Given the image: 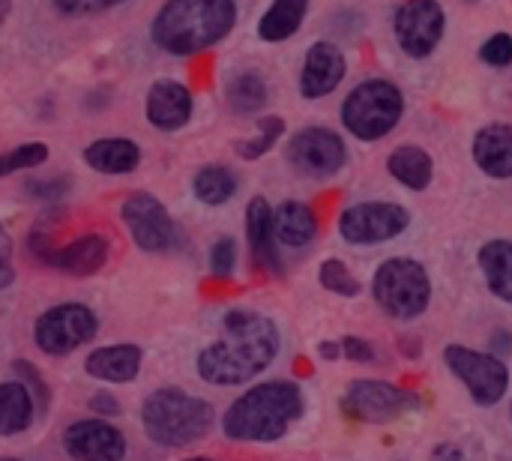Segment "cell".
Returning <instances> with one entry per match:
<instances>
[{"label": "cell", "instance_id": "obj_1", "mask_svg": "<svg viewBox=\"0 0 512 461\" xmlns=\"http://www.w3.org/2000/svg\"><path fill=\"white\" fill-rule=\"evenodd\" d=\"M279 354V330L252 309L222 318V333L198 354V375L216 387H237L261 375Z\"/></svg>", "mask_w": 512, "mask_h": 461}, {"label": "cell", "instance_id": "obj_2", "mask_svg": "<svg viewBox=\"0 0 512 461\" xmlns=\"http://www.w3.org/2000/svg\"><path fill=\"white\" fill-rule=\"evenodd\" d=\"M303 417V393L288 381H267L240 396L222 417V432L243 444H273Z\"/></svg>", "mask_w": 512, "mask_h": 461}, {"label": "cell", "instance_id": "obj_3", "mask_svg": "<svg viewBox=\"0 0 512 461\" xmlns=\"http://www.w3.org/2000/svg\"><path fill=\"white\" fill-rule=\"evenodd\" d=\"M234 15V0H168L153 21V39L171 54H195L216 45Z\"/></svg>", "mask_w": 512, "mask_h": 461}, {"label": "cell", "instance_id": "obj_4", "mask_svg": "<svg viewBox=\"0 0 512 461\" xmlns=\"http://www.w3.org/2000/svg\"><path fill=\"white\" fill-rule=\"evenodd\" d=\"M144 435L159 447H189L201 441L213 426V408L204 399H195L177 387L153 390L141 405Z\"/></svg>", "mask_w": 512, "mask_h": 461}, {"label": "cell", "instance_id": "obj_5", "mask_svg": "<svg viewBox=\"0 0 512 461\" xmlns=\"http://www.w3.org/2000/svg\"><path fill=\"white\" fill-rule=\"evenodd\" d=\"M402 111H405L402 90L384 78H372L348 93L342 105V123L360 141H378L402 120Z\"/></svg>", "mask_w": 512, "mask_h": 461}, {"label": "cell", "instance_id": "obj_6", "mask_svg": "<svg viewBox=\"0 0 512 461\" xmlns=\"http://www.w3.org/2000/svg\"><path fill=\"white\" fill-rule=\"evenodd\" d=\"M372 291H375L378 306L390 318H399V321H411V318L423 315L429 306V297H432L426 270L411 258L384 261L375 273Z\"/></svg>", "mask_w": 512, "mask_h": 461}, {"label": "cell", "instance_id": "obj_7", "mask_svg": "<svg viewBox=\"0 0 512 461\" xmlns=\"http://www.w3.org/2000/svg\"><path fill=\"white\" fill-rule=\"evenodd\" d=\"M96 330H99V321L87 306L60 303L36 318L33 339H36L39 351H45L51 357H66L75 348L87 345L96 336Z\"/></svg>", "mask_w": 512, "mask_h": 461}, {"label": "cell", "instance_id": "obj_8", "mask_svg": "<svg viewBox=\"0 0 512 461\" xmlns=\"http://www.w3.org/2000/svg\"><path fill=\"white\" fill-rule=\"evenodd\" d=\"M444 360L450 366V372L471 390L477 405H498L507 396L510 387V372L507 366L492 357V354H480L462 345H450L444 351Z\"/></svg>", "mask_w": 512, "mask_h": 461}, {"label": "cell", "instance_id": "obj_9", "mask_svg": "<svg viewBox=\"0 0 512 461\" xmlns=\"http://www.w3.org/2000/svg\"><path fill=\"white\" fill-rule=\"evenodd\" d=\"M120 213H123V222L141 252L159 255V252H168L177 246L174 219L168 216V210L162 207V201L156 195L135 192L123 201Z\"/></svg>", "mask_w": 512, "mask_h": 461}, {"label": "cell", "instance_id": "obj_10", "mask_svg": "<svg viewBox=\"0 0 512 461\" xmlns=\"http://www.w3.org/2000/svg\"><path fill=\"white\" fill-rule=\"evenodd\" d=\"M420 399L384 381H354L342 396V411L360 423H390L417 408Z\"/></svg>", "mask_w": 512, "mask_h": 461}, {"label": "cell", "instance_id": "obj_11", "mask_svg": "<svg viewBox=\"0 0 512 461\" xmlns=\"http://www.w3.org/2000/svg\"><path fill=\"white\" fill-rule=\"evenodd\" d=\"M411 216L405 207L390 204V201H366L354 204L342 213L339 231L348 243L354 246H369V243H384L399 237L408 228Z\"/></svg>", "mask_w": 512, "mask_h": 461}, {"label": "cell", "instance_id": "obj_12", "mask_svg": "<svg viewBox=\"0 0 512 461\" xmlns=\"http://www.w3.org/2000/svg\"><path fill=\"white\" fill-rule=\"evenodd\" d=\"M345 159H348L345 141L324 126H309L297 132L288 144V162L303 177H312V180L333 177L336 171H342Z\"/></svg>", "mask_w": 512, "mask_h": 461}, {"label": "cell", "instance_id": "obj_13", "mask_svg": "<svg viewBox=\"0 0 512 461\" xmlns=\"http://www.w3.org/2000/svg\"><path fill=\"white\" fill-rule=\"evenodd\" d=\"M444 9L435 0H408L396 12V39L408 57H429L444 36Z\"/></svg>", "mask_w": 512, "mask_h": 461}, {"label": "cell", "instance_id": "obj_14", "mask_svg": "<svg viewBox=\"0 0 512 461\" xmlns=\"http://www.w3.org/2000/svg\"><path fill=\"white\" fill-rule=\"evenodd\" d=\"M63 450L75 461H123L126 438L105 420H78L63 429Z\"/></svg>", "mask_w": 512, "mask_h": 461}, {"label": "cell", "instance_id": "obj_15", "mask_svg": "<svg viewBox=\"0 0 512 461\" xmlns=\"http://www.w3.org/2000/svg\"><path fill=\"white\" fill-rule=\"evenodd\" d=\"M345 78V57L336 45L330 42H315L306 54L303 75H300V90L306 99H321L339 87Z\"/></svg>", "mask_w": 512, "mask_h": 461}, {"label": "cell", "instance_id": "obj_16", "mask_svg": "<svg viewBox=\"0 0 512 461\" xmlns=\"http://www.w3.org/2000/svg\"><path fill=\"white\" fill-rule=\"evenodd\" d=\"M192 117V93L180 81H156L147 93V120L162 129L174 132L186 126Z\"/></svg>", "mask_w": 512, "mask_h": 461}, {"label": "cell", "instance_id": "obj_17", "mask_svg": "<svg viewBox=\"0 0 512 461\" xmlns=\"http://www.w3.org/2000/svg\"><path fill=\"white\" fill-rule=\"evenodd\" d=\"M246 237H249L255 264L273 276H282V258L276 252V231H273V210L261 195L252 198L246 207Z\"/></svg>", "mask_w": 512, "mask_h": 461}, {"label": "cell", "instance_id": "obj_18", "mask_svg": "<svg viewBox=\"0 0 512 461\" xmlns=\"http://www.w3.org/2000/svg\"><path fill=\"white\" fill-rule=\"evenodd\" d=\"M108 261V243L99 234H81L78 240H72L69 246L54 249L51 255V270H60L66 276L75 279H87L93 273H99Z\"/></svg>", "mask_w": 512, "mask_h": 461}, {"label": "cell", "instance_id": "obj_19", "mask_svg": "<svg viewBox=\"0 0 512 461\" xmlns=\"http://www.w3.org/2000/svg\"><path fill=\"white\" fill-rule=\"evenodd\" d=\"M141 360H144V354H141L138 345H108V348H96L84 360V369L96 381H105V384H129V381L138 378Z\"/></svg>", "mask_w": 512, "mask_h": 461}, {"label": "cell", "instance_id": "obj_20", "mask_svg": "<svg viewBox=\"0 0 512 461\" xmlns=\"http://www.w3.org/2000/svg\"><path fill=\"white\" fill-rule=\"evenodd\" d=\"M474 159L483 174L489 177H512V126L492 123L477 132L474 138Z\"/></svg>", "mask_w": 512, "mask_h": 461}, {"label": "cell", "instance_id": "obj_21", "mask_svg": "<svg viewBox=\"0 0 512 461\" xmlns=\"http://www.w3.org/2000/svg\"><path fill=\"white\" fill-rule=\"evenodd\" d=\"M84 162L102 174H129L141 162V150L129 138H102L84 150Z\"/></svg>", "mask_w": 512, "mask_h": 461}, {"label": "cell", "instance_id": "obj_22", "mask_svg": "<svg viewBox=\"0 0 512 461\" xmlns=\"http://www.w3.org/2000/svg\"><path fill=\"white\" fill-rule=\"evenodd\" d=\"M33 414H36V399L24 384L18 381L0 384V438L21 435L24 429H30Z\"/></svg>", "mask_w": 512, "mask_h": 461}, {"label": "cell", "instance_id": "obj_23", "mask_svg": "<svg viewBox=\"0 0 512 461\" xmlns=\"http://www.w3.org/2000/svg\"><path fill=\"white\" fill-rule=\"evenodd\" d=\"M273 231H276V240L285 243V246H306V243L315 240L318 222H315V216H312V210L306 204L285 201L273 213Z\"/></svg>", "mask_w": 512, "mask_h": 461}, {"label": "cell", "instance_id": "obj_24", "mask_svg": "<svg viewBox=\"0 0 512 461\" xmlns=\"http://www.w3.org/2000/svg\"><path fill=\"white\" fill-rule=\"evenodd\" d=\"M480 267L486 276V285L495 297L512 303V243L510 240H492L480 249Z\"/></svg>", "mask_w": 512, "mask_h": 461}, {"label": "cell", "instance_id": "obj_25", "mask_svg": "<svg viewBox=\"0 0 512 461\" xmlns=\"http://www.w3.org/2000/svg\"><path fill=\"white\" fill-rule=\"evenodd\" d=\"M390 174L408 189H426L432 183V156L420 147H399L387 159Z\"/></svg>", "mask_w": 512, "mask_h": 461}, {"label": "cell", "instance_id": "obj_26", "mask_svg": "<svg viewBox=\"0 0 512 461\" xmlns=\"http://www.w3.org/2000/svg\"><path fill=\"white\" fill-rule=\"evenodd\" d=\"M306 6H309V0H276L267 9V15L261 18V24H258L261 39L282 42V39L294 36L300 30V24H303Z\"/></svg>", "mask_w": 512, "mask_h": 461}, {"label": "cell", "instance_id": "obj_27", "mask_svg": "<svg viewBox=\"0 0 512 461\" xmlns=\"http://www.w3.org/2000/svg\"><path fill=\"white\" fill-rule=\"evenodd\" d=\"M192 192H195V198H198L201 204L219 207V204H225V201L234 198V192H237V177H234L228 168H222V165H207V168H201V171L195 174Z\"/></svg>", "mask_w": 512, "mask_h": 461}, {"label": "cell", "instance_id": "obj_28", "mask_svg": "<svg viewBox=\"0 0 512 461\" xmlns=\"http://www.w3.org/2000/svg\"><path fill=\"white\" fill-rule=\"evenodd\" d=\"M225 96H228V105L234 114H258L267 105V84L255 72H243V75L231 78Z\"/></svg>", "mask_w": 512, "mask_h": 461}, {"label": "cell", "instance_id": "obj_29", "mask_svg": "<svg viewBox=\"0 0 512 461\" xmlns=\"http://www.w3.org/2000/svg\"><path fill=\"white\" fill-rule=\"evenodd\" d=\"M318 279L327 291H333L339 297H357L360 294V282L351 276V270L342 261H324L318 270Z\"/></svg>", "mask_w": 512, "mask_h": 461}, {"label": "cell", "instance_id": "obj_30", "mask_svg": "<svg viewBox=\"0 0 512 461\" xmlns=\"http://www.w3.org/2000/svg\"><path fill=\"white\" fill-rule=\"evenodd\" d=\"M282 132H285V123H282L279 117H264V120H261V132H258L252 141H240V144H237V153H240L243 159H258V156H264V153L279 141Z\"/></svg>", "mask_w": 512, "mask_h": 461}, {"label": "cell", "instance_id": "obj_31", "mask_svg": "<svg viewBox=\"0 0 512 461\" xmlns=\"http://www.w3.org/2000/svg\"><path fill=\"white\" fill-rule=\"evenodd\" d=\"M48 159V147L45 144H21L9 153L0 156V177L6 174H15L21 168H36Z\"/></svg>", "mask_w": 512, "mask_h": 461}, {"label": "cell", "instance_id": "obj_32", "mask_svg": "<svg viewBox=\"0 0 512 461\" xmlns=\"http://www.w3.org/2000/svg\"><path fill=\"white\" fill-rule=\"evenodd\" d=\"M237 267V243L231 237H222L210 249V273L219 279H228Z\"/></svg>", "mask_w": 512, "mask_h": 461}, {"label": "cell", "instance_id": "obj_33", "mask_svg": "<svg viewBox=\"0 0 512 461\" xmlns=\"http://www.w3.org/2000/svg\"><path fill=\"white\" fill-rule=\"evenodd\" d=\"M480 57L492 66H510L512 63V36L507 33H495L492 39H486V45L480 48Z\"/></svg>", "mask_w": 512, "mask_h": 461}, {"label": "cell", "instance_id": "obj_34", "mask_svg": "<svg viewBox=\"0 0 512 461\" xmlns=\"http://www.w3.org/2000/svg\"><path fill=\"white\" fill-rule=\"evenodd\" d=\"M123 0H54V6L66 15H90V12H105Z\"/></svg>", "mask_w": 512, "mask_h": 461}, {"label": "cell", "instance_id": "obj_35", "mask_svg": "<svg viewBox=\"0 0 512 461\" xmlns=\"http://www.w3.org/2000/svg\"><path fill=\"white\" fill-rule=\"evenodd\" d=\"M12 369H15V372H18V375L24 378V387H27V390L33 393V399H36V402H39V405L45 408L51 396H48V387L42 384V378L36 375V369H33L30 363H21V360H18V363H15Z\"/></svg>", "mask_w": 512, "mask_h": 461}, {"label": "cell", "instance_id": "obj_36", "mask_svg": "<svg viewBox=\"0 0 512 461\" xmlns=\"http://www.w3.org/2000/svg\"><path fill=\"white\" fill-rule=\"evenodd\" d=\"M12 279H15V270H12V237L0 225V288H9Z\"/></svg>", "mask_w": 512, "mask_h": 461}, {"label": "cell", "instance_id": "obj_37", "mask_svg": "<svg viewBox=\"0 0 512 461\" xmlns=\"http://www.w3.org/2000/svg\"><path fill=\"white\" fill-rule=\"evenodd\" d=\"M339 348H342V354H345L348 360H354V363H369V360H375V348H372L366 339L348 336Z\"/></svg>", "mask_w": 512, "mask_h": 461}, {"label": "cell", "instance_id": "obj_38", "mask_svg": "<svg viewBox=\"0 0 512 461\" xmlns=\"http://www.w3.org/2000/svg\"><path fill=\"white\" fill-rule=\"evenodd\" d=\"M90 411L96 414V420H111V417L120 414V402L111 393H96L90 399Z\"/></svg>", "mask_w": 512, "mask_h": 461}, {"label": "cell", "instance_id": "obj_39", "mask_svg": "<svg viewBox=\"0 0 512 461\" xmlns=\"http://www.w3.org/2000/svg\"><path fill=\"white\" fill-rule=\"evenodd\" d=\"M66 189H69V186H66V180H57V183H30V192H33V195H39V198H45V201L60 198Z\"/></svg>", "mask_w": 512, "mask_h": 461}, {"label": "cell", "instance_id": "obj_40", "mask_svg": "<svg viewBox=\"0 0 512 461\" xmlns=\"http://www.w3.org/2000/svg\"><path fill=\"white\" fill-rule=\"evenodd\" d=\"M432 461H468L465 453L456 447V444H438L435 453H432Z\"/></svg>", "mask_w": 512, "mask_h": 461}, {"label": "cell", "instance_id": "obj_41", "mask_svg": "<svg viewBox=\"0 0 512 461\" xmlns=\"http://www.w3.org/2000/svg\"><path fill=\"white\" fill-rule=\"evenodd\" d=\"M492 348H498L501 354H510V351H512V336H510V333H495V336H492Z\"/></svg>", "mask_w": 512, "mask_h": 461}, {"label": "cell", "instance_id": "obj_42", "mask_svg": "<svg viewBox=\"0 0 512 461\" xmlns=\"http://www.w3.org/2000/svg\"><path fill=\"white\" fill-rule=\"evenodd\" d=\"M318 354H321V357H327V360H333V357H339V354H342V348H339V345H333V342H321Z\"/></svg>", "mask_w": 512, "mask_h": 461}, {"label": "cell", "instance_id": "obj_43", "mask_svg": "<svg viewBox=\"0 0 512 461\" xmlns=\"http://www.w3.org/2000/svg\"><path fill=\"white\" fill-rule=\"evenodd\" d=\"M6 12H9V0H0V21H3Z\"/></svg>", "mask_w": 512, "mask_h": 461}, {"label": "cell", "instance_id": "obj_44", "mask_svg": "<svg viewBox=\"0 0 512 461\" xmlns=\"http://www.w3.org/2000/svg\"><path fill=\"white\" fill-rule=\"evenodd\" d=\"M189 461H213V459H189Z\"/></svg>", "mask_w": 512, "mask_h": 461}, {"label": "cell", "instance_id": "obj_45", "mask_svg": "<svg viewBox=\"0 0 512 461\" xmlns=\"http://www.w3.org/2000/svg\"><path fill=\"white\" fill-rule=\"evenodd\" d=\"M0 461H18V459H0Z\"/></svg>", "mask_w": 512, "mask_h": 461}]
</instances>
